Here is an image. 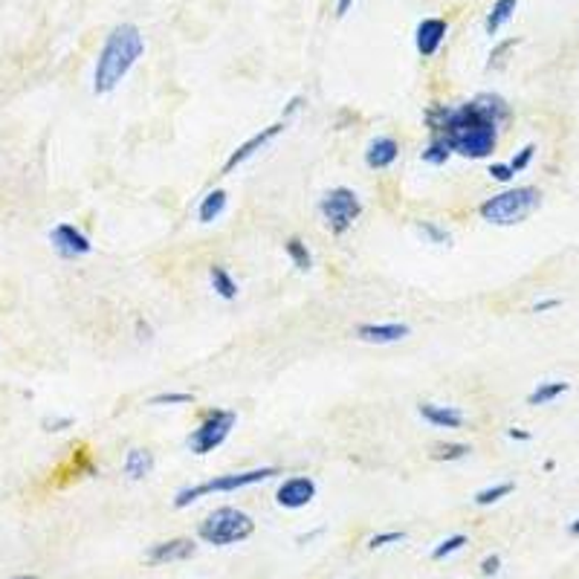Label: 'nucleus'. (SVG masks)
<instances>
[{
	"instance_id": "nucleus-1",
	"label": "nucleus",
	"mask_w": 579,
	"mask_h": 579,
	"mask_svg": "<svg viewBox=\"0 0 579 579\" xmlns=\"http://www.w3.org/2000/svg\"><path fill=\"white\" fill-rule=\"evenodd\" d=\"M510 104L498 93H478L475 99L446 108L428 104L426 125L428 134L446 139L455 154L467 159H486L498 145V131L510 122Z\"/></svg>"
},
{
	"instance_id": "nucleus-2",
	"label": "nucleus",
	"mask_w": 579,
	"mask_h": 579,
	"mask_svg": "<svg viewBox=\"0 0 579 579\" xmlns=\"http://www.w3.org/2000/svg\"><path fill=\"white\" fill-rule=\"evenodd\" d=\"M143 53H145V38H143V32H139V27H134V23H119V27H113L96 58L93 93H96V96L113 93L122 85V78L134 69V64L143 58Z\"/></svg>"
},
{
	"instance_id": "nucleus-3",
	"label": "nucleus",
	"mask_w": 579,
	"mask_h": 579,
	"mask_svg": "<svg viewBox=\"0 0 579 579\" xmlns=\"http://www.w3.org/2000/svg\"><path fill=\"white\" fill-rule=\"evenodd\" d=\"M542 206V192L536 185H516L502 194H493L478 206V215L493 226H516Z\"/></svg>"
},
{
	"instance_id": "nucleus-4",
	"label": "nucleus",
	"mask_w": 579,
	"mask_h": 579,
	"mask_svg": "<svg viewBox=\"0 0 579 579\" xmlns=\"http://www.w3.org/2000/svg\"><path fill=\"white\" fill-rule=\"evenodd\" d=\"M252 533H255L252 516L238 507H217L197 527V536L206 544H212V548H229V544L247 542Z\"/></svg>"
},
{
	"instance_id": "nucleus-5",
	"label": "nucleus",
	"mask_w": 579,
	"mask_h": 579,
	"mask_svg": "<svg viewBox=\"0 0 579 579\" xmlns=\"http://www.w3.org/2000/svg\"><path fill=\"white\" fill-rule=\"evenodd\" d=\"M278 469L275 467H258V469H247V472H226V475H217V478H208L203 484H194V486H183V490L174 495V507L185 510L189 504H194L197 498H206L212 493H238L243 486H252V484H261L266 478H275Z\"/></svg>"
},
{
	"instance_id": "nucleus-6",
	"label": "nucleus",
	"mask_w": 579,
	"mask_h": 579,
	"mask_svg": "<svg viewBox=\"0 0 579 579\" xmlns=\"http://www.w3.org/2000/svg\"><path fill=\"white\" fill-rule=\"evenodd\" d=\"M319 215L333 235H345L359 220V215H363V200L347 185H336V189L324 192V197L319 200Z\"/></svg>"
},
{
	"instance_id": "nucleus-7",
	"label": "nucleus",
	"mask_w": 579,
	"mask_h": 579,
	"mask_svg": "<svg viewBox=\"0 0 579 579\" xmlns=\"http://www.w3.org/2000/svg\"><path fill=\"white\" fill-rule=\"evenodd\" d=\"M238 423V414L229 409H208L203 414V420L197 428H192V435L185 437V446H189L192 455H208L217 446L226 444V437L232 435V428Z\"/></svg>"
},
{
	"instance_id": "nucleus-8",
	"label": "nucleus",
	"mask_w": 579,
	"mask_h": 579,
	"mask_svg": "<svg viewBox=\"0 0 579 579\" xmlns=\"http://www.w3.org/2000/svg\"><path fill=\"white\" fill-rule=\"evenodd\" d=\"M50 243L53 249L61 255L67 261H76V258H85V255L93 252V243L81 229H76L73 224H55L50 229Z\"/></svg>"
},
{
	"instance_id": "nucleus-9",
	"label": "nucleus",
	"mask_w": 579,
	"mask_h": 579,
	"mask_svg": "<svg viewBox=\"0 0 579 579\" xmlns=\"http://www.w3.org/2000/svg\"><path fill=\"white\" fill-rule=\"evenodd\" d=\"M281 131H287V119H278V122H273V125L261 127L258 134H252V136L247 139V143H241V145L229 154V159L224 162V174H232L238 166H243V162H247L249 157L258 154L261 148L270 145L273 139H275L278 134H281Z\"/></svg>"
},
{
	"instance_id": "nucleus-10",
	"label": "nucleus",
	"mask_w": 579,
	"mask_h": 579,
	"mask_svg": "<svg viewBox=\"0 0 579 579\" xmlns=\"http://www.w3.org/2000/svg\"><path fill=\"white\" fill-rule=\"evenodd\" d=\"M316 498V481L310 475H293V478L281 481V486L275 490V502L284 510H301Z\"/></svg>"
},
{
	"instance_id": "nucleus-11",
	"label": "nucleus",
	"mask_w": 579,
	"mask_h": 579,
	"mask_svg": "<svg viewBox=\"0 0 579 579\" xmlns=\"http://www.w3.org/2000/svg\"><path fill=\"white\" fill-rule=\"evenodd\" d=\"M197 553V544L185 536L168 539V542H157L145 550V562L148 565H171V562H185Z\"/></svg>"
},
{
	"instance_id": "nucleus-12",
	"label": "nucleus",
	"mask_w": 579,
	"mask_h": 579,
	"mask_svg": "<svg viewBox=\"0 0 579 579\" xmlns=\"http://www.w3.org/2000/svg\"><path fill=\"white\" fill-rule=\"evenodd\" d=\"M412 333L409 324L403 322H365V324H356L354 336L359 342H368V345H391V342H400L405 336Z\"/></svg>"
},
{
	"instance_id": "nucleus-13",
	"label": "nucleus",
	"mask_w": 579,
	"mask_h": 579,
	"mask_svg": "<svg viewBox=\"0 0 579 579\" xmlns=\"http://www.w3.org/2000/svg\"><path fill=\"white\" fill-rule=\"evenodd\" d=\"M449 23L444 18H423L414 29V46L423 58H432L446 41Z\"/></svg>"
},
{
	"instance_id": "nucleus-14",
	"label": "nucleus",
	"mask_w": 579,
	"mask_h": 579,
	"mask_svg": "<svg viewBox=\"0 0 579 579\" xmlns=\"http://www.w3.org/2000/svg\"><path fill=\"white\" fill-rule=\"evenodd\" d=\"M397 157H400V145L394 136H377V139H371L365 148V166L374 171L391 168L394 162H397Z\"/></svg>"
},
{
	"instance_id": "nucleus-15",
	"label": "nucleus",
	"mask_w": 579,
	"mask_h": 579,
	"mask_svg": "<svg viewBox=\"0 0 579 579\" xmlns=\"http://www.w3.org/2000/svg\"><path fill=\"white\" fill-rule=\"evenodd\" d=\"M417 414L437 428H461L463 426V412L455 409V405H440V403L426 400V403L417 405Z\"/></svg>"
},
{
	"instance_id": "nucleus-16",
	"label": "nucleus",
	"mask_w": 579,
	"mask_h": 579,
	"mask_svg": "<svg viewBox=\"0 0 579 579\" xmlns=\"http://www.w3.org/2000/svg\"><path fill=\"white\" fill-rule=\"evenodd\" d=\"M122 469H125V475L131 481H143V478H148L151 472H154V455H151L148 449H139V446L136 449H127Z\"/></svg>"
},
{
	"instance_id": "nucleus-17",
	"label": "nucleus",
	"mask_w": 579,
	"mask_h": 579,
	"mask_svg": "<svg viewBox=\"0 0 579 579\" xmlns=\"http://www.w3.org/2000/svg\"><path fill=\"white\" fill-rule=\"evenodd\" d=\"M208 284H212V290L224 301H235L238 298V281L232 278V273L226 270V266H220V264L208 266Z\"/></svg>"
},
{
	"instance_id": "nucleus-18",
	"label": "nucleus",
	"mask_w": 579,
	"mask_h": 579,
	"mask_svg": "<svg viewBox=\"0 0 579 579\" xmlns=\"http://www.w3.org/2000/svg\"><path fill=\"white\" fill-rule=\"evenodd\" d=\"M226 192L224 189H215V192H208L203 200H200V206H197V220L200 224H215V220L226 212Z\"/></svg>"
},
{
	"instance_id": "nucleus-19",
	"label": "nucleus",
	"mask_w": 579,
	"mask_h": 579,
	"mask_svg": "<svg viewBox=\"0 0 579 579\" xmlns=\"http://www.w3.org/2000/svg\"><path fill=\"white\" fill-rule=\"evenodd\" d=\"M516 6H518V0H495L493 9L486 12L484 32H486V35H498V29H502L504 23L516 15Z\"/></svg>"
},
{
	"instance_id": "nucleus-20",
	"label": "nucleus",
	"mask_w": 579,
	"mask_h": 579,
	"mask_svg": "<svg viewBox=\"0 0 579 579\" xmlns=\"http://www.w3.org/2000/svg\"><path fill=\"white\" fill-rule=\"evenodd\" d=\"M571 391V382H565V379H548V382H539L536 388L530 391V397L527 403L530 405H548L553 400H559L562 394Z\"/></svg>"
},
{
	"instance_id": "nucleus-21",
	"label": "nucleus",
	"mask_w": 579,
	"mask_h": 579,
	"mask_svg": "<svg viewBox=\"0 0 579 579\" xmlns=\"http://www.w3.org/2000/svg\"><path fill=\"white\" fill-rule=\"evenodd\" d=\"M284 252H287V258L293 261V266L298 273H310L313 270V255H310L307 243L301 238H287L284 241Z\"/></svg>"
},
{
	"instance_id": "nucleus-22",
	"label": "nucleus",
	"mask_w": 579,
	"mask_h": 579,
	"mask_svg": "<svg viewBox=\"0 0 579 579\" xmlns=\"http://www.w3.org/2000/svg\"><path fill=\"white\" fill-rule=\"evenodd\" d=\"M452 154H455V151L449 148L446 139L432 136V139H428V145L420 151V159L426 162V166H435V168H440V166H446Z\"/></svg>"
},
{
	"instance_id": "nucleus-23",
	"label": "nucleus",
	"mask_w": 579,
	"mask_h": 579,
	"mask_svg": "<svg viewBox=\"0 0 579 579\" xmlns=\"http://www.w3.org/2000/svg\"><path fill=\"white\" fill-rule=\"evenodd\" d=\"M469 444H435L432 452H428V458L437 461V463H449V461H463L469 455Z\"/></svg>"
},
{
	"instance_id": "nucleus-24",
	"label": "nucleus",
	"mask_w": 579,
	"mask_h": 579,
	"mask_svg": "<svg viewBox=\"0 0 579 579\" xmlns=\"http://www.w3.org/2000/svg\"><path fill=\"white\" fill-rule=\"evenodd\" d=\"M513 490H516L513 481L493 484V486H486V490L475 493V504H478V507H490V504H495V502H502V498H507Z\"/></svg>"
},
{
	"instance_id": "nucleus-25",
	"label": "nucleus",
	"mask_w": 579,
	"mask_h": 579,
	"mask_svg": "<svg viewBox=\"0 0 579 579\" xmlns=\"http://www.w3.org/2000/svg\"><path fill=\"white\" fill-rule=\"evenodd\" d=\"M417 235H420L426 243H435V247H449L452 243L449 232L444 226L432 224V220H420V224H417Z\"/></svg>"
},
{
	"instance_id": "nucleus-26",
	"label": "nucleus",
	"mask_w": 579,
	"mask_h": 579,
	"mask_svg": "<svg viewBox=\"0 0 579 579\" xmlns=\"http://www.w3.org/2000/svg\"><path fill=\"white\" fill-rule=\"evenodd\" d=\"M467 544H469V539L463 536V533H455V536H449V539H444V542L437 544V548L432 550V559H435V562L446 559V556L463 550V548H467Z\"/></svg>"
},
{
	"instance_id": "nucleus-27",
	"label": "nucleus",
	"mask_w": 579,
	"mask_h": 579,
	"mask_svg": "<svg viewBox=\"0 0 579 579\" xmlns=\"http://www.w3.org/2000/svg\"><path fill=\"white\" fill-rule=\"evenodd\" d=\"M148 403L151 405H189V403H194V394H189V391H166V394H154Z\"/></svg>"
},
{
	"instance_id": "nucleus-28",
	"label": "nucleus",
	"mask_w": 579,
	"mask_h": 579,
	"mask_svg": "<svg viewBox=\"0 0 579 579\" xmlns=\"http://www.w3.org/2000/svg\"><path fill=\"white\" fill-rule=\"evenodd\" d=\"M405 542V533L403 530H386V533H377V536L368 539V548L371 550H379V548H388V544H400Z\"/></svg>"
},
{
	"instance_id": "nucleus-29",
	"label": "nucleus",
	"mask_w": 579,
	"mask_h": 579,
	"mask_svg": "<svg viewBox=\"0 0 579 579\" xmlns=\"http://www.w3.org/2000/svg\"><path fill=\"white\" fill-rule=\"evenodd\" d=\"M533 157H536V145L530 143V145H525V148H521V151H518V154H516L513 159H510V168H513L516 174H518V171H525V168L530 166V162H533Z\"/></svg>"
},
{
	"instance_id": "nucleus-30",
	"label": "nucleus",
	"mask_w": 579,
	"mask_h": 579,
	"mask_svg": "<svg viewBox=\"0 0 579 579\" xmlns=\"http://www.w3.org/2000/svg\"><path fill=\"white\" fill-rule=\"evenodd\" d=\"M486 174H490L495 183H510V180L516 177V171L510 168V162H493L490 171H486Z\"/></svg>"
},
{
	"instance_id": "nucleus-31",
	"label": "nucleus",
	"mask_w": 579,
	"mask_h": 579,
	"mask_svg": "<svg viewBox=\"0 0 579 579\" xmlns=\"http://www.w3.org/2000/svg\"><path fill=\"white\" fill-rule=\"evenodd\" d=\"M516 44H518L516 38H510V41H504V44H498L495 50L490 53V64H486V67L493 69V67H498V64H502V61H504V53H507V50H513Z\"/></svg>"
},
{
	"instance_id": "nucleus-32",
	"label": "nucleus",
	"mask_w": 579,
	"mask_h": 579,
	"mask_svg": "<svg viewBox=\"0 0 579 579\" xmlns=\"http://www.w3.org/2000/svg\"><path fill=\"white\" fill-rule=\"evenodd\" d=\"M498 571H502V556H498V553L484 556V559H481V574L484 576H495Z\"/></svg>"
},
{
	"instance_id": "nucleus-33",
	"label": "nucleus",
	"mask_w": 579,
	"mask_h": 579,
	"mask_svg": "<svg viewBox=\"0 0 579 579\" xmlns=\"http://www.w3.org/2000/svg\"><path fill=\"white\" fill-rule=\"evenodd\" d=\"M73 426V417H46L44 428L46 432H64V428Z\"/></svg>"
},
{
	"instance_id": "nucleus-34",
	"label": "nucleus",
	"mask_w": 579,
	"mask_h": 579,
	"mask_svg": "<svg viewBox=\"0 0 579 579\" xmlns=\"http://www.w3.org/2000/svg\"><path fill=\"white\" fill-rule=\"evenodd\" d=\"M559 305H562L559 298H542V301H536V305H533V313H548V310H556Z\"/></svg>"
},
{
	"instance_id": "nucleus-35",
	"label": "nucleus",
	"mask_w": 579,
	"mask_h": 579,
	"mask_svg": "<svg viewBox=\"0 0 579 579\" xmlns=\"http://www.w3.org/2000/svg\"><path fill=\"white\" fill-rule=\"evenodd\" d=\"M136 333H139V342L154 339V330H151V324L145 319H136Z\"/></svg>"
},
{
	"instance_id": "nucleus-36",
	"label": "nucleus",
	"mask_w": 579,
	"mask_h": 579,
	"mask_svg": "<svg viewBox=\"0 0 579 579\" xmlns=\"http://www.w3.org/2000/svg\"><path fill=\"white\" fill-rule=\"evenodd\" d=\"M507 437H510V440H518V444H527L533 435L525 432V428H516V426H513V428H507Z\"/></svg>"
},
{
	"instance_id": "nucleus-37",
	"label": "nucleus",
	"mask_w": 579,
	"mask_h": 579,
	"mask_svg": "<svg viewBox=\"0 0 579 579\" xmlns=\"http://www.w3.org/2000/svg\"><path fill=\"white\" fill-rule=\"evenodd\" d=\"M301 104H305V99H301V96L290 99V104H287V108H284V113H281V119H290V116H293V113H296V110L301 108Z\"/></svg>"
},
{
	"instance_id": "nucleus-38",
	"label": "nucleus",
	"mask_w": 579,
	"mask_h": 579,
	"mask_svg": "<svg viewBox=\"0 0 579 579\" xmlns=\"http://www.w3.org/2000/svg\"><path fill=\"white\" fill-rule=\"evenodd\" d=\"M351 6H354V0H336V18H345Z\"/></svg>"
},
{
	"instance_id": "nucleus-39",
	"label": "nucleus",
	"mask_w": 579,
	"mask_h": 579,
	"mask_svg": "<svg viewBox=\"0 0 579 579\" xmlns=\"http://www.w3.org/2000/svg\"><path fill=\"white\" fill-rule=\"evenodd\" d=\"M567 530H571V536H579V518H576V521H574V525H571V527H567Z\"/></svg>"
},
{
	"instance_id": "nucleus-40",
	"label": "nucleus",
	"mask_w": 579,
	"mask_h": 579,
	"mask_svg": "<svg viewBox=\"0 0 579 579\" xmlns=\"http://www.w3.org/2000/svg\"><path fill=\"white\" fill-rule=\"evenodd\" d=\"M12 579H38V576H35V574H15Z\"/></svg>"
}]
</instances>
